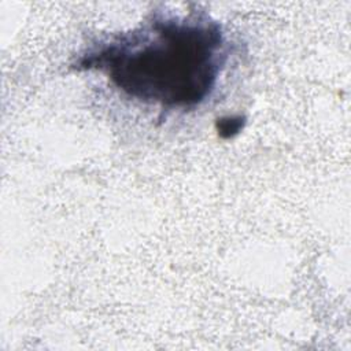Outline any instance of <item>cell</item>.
<instances>
[{
    "label": "cell",
    "instance_id": "1",
    "mask_svg": "<svg viewBox=\"0 0 351 351\" xmlns=\"http://www.w3.org/2000/svg\"><path fill=\"white\" fill-rule=\"evenodd\" d=\"M225 60L218 22L156 14L144 26L88 49L74 66L103 73L130 99L186 110L211 95Z\"/></svg>",
    "mask_w": 351,
    "mask_h": 351
},
{
    "label": "cell",
    "instance_id": "2",
    "mask_svg": "<svg viewBox=\"0 0 351 351\" xmlns=\"http://www.w3.org/2000/svg\"><path fill=\"white\" fill-rule=\"evenodd\" d=\"M241 128V118H228V119H222L221 121V126H219V132L221 134H223L225 132H229L228 136H232L234 133H237Z\"/></svg>",
    "mask_w": 351,
    "mask_h": 351
}]
</instances>
